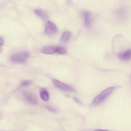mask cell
Returning a JSON list of instances; mask_svg holds the SVG:
<instances>
[{
  "label": "cell",
  "mask_w": 131,
  "mask_h": 131,
  "mask_svg": "<svg viewBox=\"0 0 131 131\" xmlns=\"http://www.w3.org/2000/svg\"><path fill=\"white\" fill-rule=\"evenodd\" d=\"M114 87L107 88L102 91L94 99L93 103L94 105H98L101 103L114 90Z\"/></svg>",
  "instance_id": "1"
},
{
  "label": "cell",
  "mask_w": 131,
  "mask_h": 131,
  "mask_svg": "<svg viewBox=\"0 0 131 131\" xmlns=\"http://www.w3.org/2000/svg\"><path fill=\"white\" fill-rule=\"evenodd\" d=\"M29 54L26 52H22L16 53L13 55L11 59L13 62L21 63L25 62L29 58Z\"/></svg>",
  "instance_id": "2"
},
{
  "label": "cell",
  "mask_w": 131,
  "mask_h": 131,
  "mask_svg": "<svg viewBox=\"0 0 131 131\" xmlns=\"http://www.w3.org/2000/svg\"><path fill=\"white\" fill-rule=\"evenodd\" d=\"M53 82L54 86L58 89L65 91L73 92L74 89L71 86L63 83L57 80L54 79Z\"/></svg>",
  "instance_id": "3"
},
{
  "label": "cell",
  "mask_w": 131,
  "mask_h": 131,
  "mask_svg": "<svg viewBox=\"0 0 131 131\" xmlns=\"http://www.w3.org/2000/svg\"><path fill=\"white\" fill-rule=\"evenodd\" d=\"M58 31V28L52 21H48L46 24L45 30V33L49 36L55 34Z\"/></svg>",
  "instance_id": "4"
},
{
  "label": "cell",
  "mask_w": 131,
  "mask_h": 131,
  "mask_svg": "<svg viewBox=\"0 0 131 131\" xmlns=\"http://www.w3.org/2000/svg\"><path fill=\"white\" fill-rule=\"evenodd\" d=\"M23 94L25 99L29 103L34 105H36L37 104V99L34 93L30 92H24Z\"/></svg>",
  "instance_id": "5"
},
{
  "label": "cell",
  "mask_w": 131,
  "mask_h": 131,
  "mask_svg": "<svg viewBox=\"0 0 131 131\" xmlns=\"http://www.w3.org/2000/svg\"><path fill=\"white\" fill-rule=\"evenodd\" d=\"M83 15L85 25L88 28L90 26L92 20L91 14L88 12H85L83 13Z\"/></svg>",
  "instance_id": "6"
},
{
  "label": "cell",
  "mask_w": 131,
  "mask_h": 131,
  "mask_svg": "<svg viewBox=\"0 0 131 131\" xmlns=\"http://www.w3.org/2000/svg\"><path fill=\"white\" fill-rule=\"evenodd\" d=\"M119 58L124 61L129 60L131 58V50L128 49L119 53L118 55Z\"/></svg>",
  "instance_id": "7"
},
{
  "label": "cell",
  "mask_w": 131,
  "mask_h": 131,
  "mask_svg": "<svg viewBox=\"0 0 131 131\" xmlns=\"http://www.w3.org/2000/svg\"><path fill=\"white\" fill-rule=\"evenodd\" d=\"M57 47L49 46L44 48L42 50V53L46 54H52L56 52Z\"/></svg>",
  "instance_id": "8"
},
{
  "label": "cell",
  "mask_w": 131,
  "mask_h": 131,
  "mask_svg": "<svg viewBox=\"0 0 131 131\" xmlns=\"http://www.w3.org/2000/svg\"><path fill=\"white\" fill-rule=\"evenodd\" d=\"M35 14L44 20L46 19L48 16L46 13L43 10L41 9H36L34 11Z\"/></svg>",
  "instance_id": "9"
},
{
  "label": "cell",
  "mask_w": 131,
  "mask_h": 131,
  "mask_svg": "<svg viewBox=\"0 0 131 131\" xmlns=\"http://www.w3.org/2000/svg\"><path fill=\"white\" fill-rule=\"evenodd\" d=\"M40 96L44 101H46L49 99V95L47 90L45 88L41 89L40 91Z\"/></svg>",
  "instance_id": "10"
},
{
  "label": "cell",
  "mask_w": 131,
  "mask_h": 131,
  "mask_svg": "<svg viewBox=\"0 0 131 131\" xmlns=\"http://www.w3.org/2000/svg\"><path fill=\"white\" fill-rule=\"evenodd\" d=\"M71 35L70 32L69 31H66L64 32L61 36V41L62 43H65L67 42L70 39Z\"/></svg>",
  "instance_id": "11"
},
{
  "label": "cell",
  "mask_w": 131,
  "mask_h": 131,
  "mask_svg": "<svg viewBox=\"0 0 131 131\" xmlns=\"http://www.w3.org/2000/svg\"><path fill=\"white\" fill-rule=\"evenodd\" d=\"M66 50L64 48L60 47H57L56 52L60 54H64L66 53Z\"/></svg>",
  "instance_id": "12"
},
{
  "label": "cell",
  "mask_w": 131,
  "mask_h": 131,
  "mask_svg": "<svg viewBox=\"0 0 131 131\" xmlns=\"http://www.w3.org/2000/svg\"><path fill=\"white\" fill-rule=\"evenodd\" d=\"M32 83L31 81L28 80L22 81L20 83V86L21 87H26L30 85Z\"/></svg>",
  "instance_id": "13"
},
{
  "label": "cell",
  "mask_w": 131,
  "mask_h": 131,
  "mask_svg": "<svg viewBox=\"0 0 131 131\" xmlns=\"http://www.w3.org/2000/svg\"><path fill=\"white\" fill-rule=\"evenodd\" d=\"M4 43V40L3 38L0 36V52L1 51V48Z\"/></svg>",
  "instance_id": "14"
},
{
  "label": "cell",
  "mask_w": 131,
  "mask_h": 131,
  "mask_svg": "<svg viewBox=\"0 0 131 131\" xmlns=\"http://www.w3.org/2000/svg\"><path fill=\"white\" fill-rule=\"evenodd\" d=\"M45 107L48 110L52 112H54L55 111L54 108L48 106H46Z\"/></svg>",
  "instance_id": "15"
},
{
  "label": "cell",
  "mask_w": 131,
  "mask_h": 131,
  "mask_svg": "<svg viewBox=\"0 0 131 131\" xmlns=\"http://www.w3.org/2000/svg\"><path fill=\"white\" fill-rule=\"evenodd\" d=\"M73 99L74 100L78 103H80V101L76 97H74L73 98Z\"/></svg>",
  "instance_id": "16"
},
{
  "label": "cell",
  "mask_w": 131,
  "mask_h": 131,
  "mask_svg": "<svg viewBox=\"0 0 131 131\" xmlns=\"http://www.w3.org/2000/svg\"><path fill=\"white\" fill-rule=\"evenodd\" d=\"M94 131H109L108 130H104V129H96Z\"/></svg>",
  "instance_id": "17"
}]
</instances>
